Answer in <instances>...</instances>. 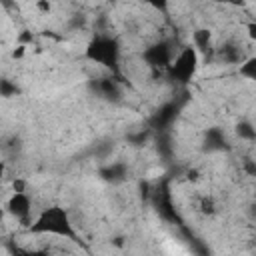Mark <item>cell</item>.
<instances>
[{
  "instance_id": "obj_1",
  "label": "cell",
  "mask_w": 256,
  "mask_h": 256,
  "mask_svg": "<svg viewBox=\"0 0 256 256\" xmlns=\"http://www.w3.org/2000/svg\"><path fill=\"white\" fill-rule=\"evenodd\" d=\"M30 234H52L62 236L68 240H76V228L70 222L68 212L62 206H48L44 208L28 226Z\"/></svg>"
},
{
  "instance_id": "obj_2",
  "label": "cell",
  "mask_w": 256,
  "mask_h": 256,
  "mask_svg": "<svg viewBox=\"0 0 256 256\" xmlns=\"http://www.w3.org/2000/svg\"><path fill=\"white\" fill-rule=\"evenodd\" d=\"M86 58L90 62H96L104 68H110V70H118V62H120V44L116 38L100 32L96 34L88 46H86Z\"/></svg>"
},
{
  "instance_id": "obj_3",
  "label": "cell",
  "mask_w": 256,
  "mask_h": 256,
  "mask_svg": "<svg viewBox=\"0 0 256 256\" xmlns=\"http://www.w3.org/2000/svg\"><path fill=\"white\" fill-rule=\"evenodd\" d=\"M198 52L196 48L190 44V46H184L172 60V64L168 66V74L172 80L180 82V84H188L192 80V76L196 74V68H198Z\"/></svg>"
},
{
  "instance_id": "obj_4",
  "label": "cell",
  "mask_w": 256,
  "mask_h": 256,
  "mask_svg": "<svg viewBox=\"0 0 256 256\" xmlns=\"http://www.w3.org/2000/svg\"><path fill=\"white\" fill-rule=\"evenodd\" d=\"M6 212L14 220L30 226L32 224L30 222V214H32V200H30V196L26 192H12V196L6 202Z\"/></svg>"
},
{
  "instance_id": "obj_5",
  "label": "cell",
  "mask_w": 256,
  "mask_h": 256,
  "mask_svg": "<svg viewBox=\"0 0 256 256\" xmlns=\"http://www.w3.org/2000/svg\"><path fill=\"white\" fill-rule=\"evenodd\" d=\"M144 60L148 66L152 68H166L172 64L174 60V54H172V48H170V42L162 40V42H156L152 46H148L144 50Z\"/></svg>"
},
{
  "instance_id": "obj_6",
  "label": "cell",
  "mask_w": 256,
  "mask_h": 256,
  "mask_svg": "<svg viewBox=\"0 0 256 256\" xmlns=\"http://www.w3.org/2000/svg\"><path fill=\"white\" fill-rule=\"evenodd\" d=\"M192 46L196 48V52L198 54H204V56H208V54H212V32L208 30V28H198V30H194L192 32Z\"/></svg>"
},
{
  "instance_id": "obj_7",
  "label": "cell",
  "mask_w": 256,
  "mask_h": 256,
  "mask_svg": "<svg viewBox=\"0 0 256 256\" xmlns=\"http://www.w3.org/2000/svg\"><path fill=\"white\" fill-rule=\"evenodd\" d=\"M96 90L106 100H120V96H122L120 86H118V82L114 78H102V80H98L96 82Z\"/></svg>"
},
{
  "instance_id": "obj_8",
  "label": "cell",
  "mask_w": 256,
  "mask_h": 256,
  "mask_svg": "<svg viewBox=\"0 0 256 256\" xmlns=\"http://www.w3.org/2000/svg\"><path fill=\"white\" fill-rule=\"evenodd\" d=\"M216 52H218V56H220L226 64H242V52H240V46L234 44V42L224 44V46L218 48Z\"/></svg>"
},
{
  "instance_id": "obj_9",
  "label": "cell",
  "mask_w": 256,
  "mask_h": 256,
  "mask_svg": "<svg viewBox=\"0 0 256 256\" xmlns=\"http://www.w3.org/2000/svg\"><path fill=\"white\" fill-rule=\"evenodd\" d=\"M100 176L108 182H122L126 178V166L122 162H114V164H108L106 168H102Z\"/></svg>"
},
{
  "instance_id": "obj_10",
  "label": "cell",
  "mask_w": 256,
  "mask_h": 256,
  "mask_svg": "<svg viewBox=\"0 0 256 256\" xmlns=\"http://www.w3.org/2000/svg\"><path fill=\"white\" fill-rule=\"evenodd\" d=\"M236 136L240 140H246V142H254L256 140V128L254 124H250L248 120H242L236 124Z\"/></svg>"
},
{
  "instance_id": "obj_11",
  "label": "cell",
  "mask_w": 256,
  "mask_h": 256,
  "mask_svg": "<svg viewBox=\"0 0 256 256\" xmlns=\"http://www.w3.org/2000/svg\"><path fill=\"white\" fill-rule=\"evenodd\" d=\"M238 74L248 78V80H252V82H256V56H250V58L242 60V64L238 68Z\"/></svg>"
},
{
  "instance_id": "obj_12",
  "label": "cell",
  "mask_w": 256,
  "mask_h": 256,
  "mask_svg": "<svg viewBox=\"0 0 256 256\" xmlns=\"http://www.w3.org/2000/svg\"><path fill=\"white\" fill-rule=\"evenodd\" d=\"M208 144H210V148H222V144H226V140H224V134L220 132V130H208Z\"/></svg>"
},
{
  "instance_id": "obj_13",
  "label": "cell",
  "mask_w": 256,
  "mask_h": 256,
  "mask_svg": "<svg viewBox=\"0 0 256 256\" xmlns=\"http://www.w3.org/2000/svg\"><path fill=\"white\" fill-rule=\"evenodd\" d=\"M0 94H2L4 98H10V96H16V94H18V88H16V84H12L8 78H2V80H0Z\"/></svg>"
},
{
  "instance_id": "obj_14",
  "label": "cell",
  "mask_w": 256,
  "mask_h": 256,
  "mask_svg": "<svg viewBox=\"0 0 256 256\" xmlns=\"http://www.w3.org/2000/svg\"><path fill=\"white\" fill-rule=\"evenodd\" d=\"M14 256H50L48 250H30V248H14Z\"/></svg>"
},
{
  "instance_id": "obj_15",
  "label": "cell",
  "mask_w": 256,
  "mask_h": 256,
  "mask_svg": "<svg viewBox=\"0 0 256 256\" xmlns=\"http://www.w3.org/2000/svg\"><path fill=\"white\" fill-rule=\"evenodd\" d=\"M198 206H200V212H202L204 216H212V214L216 212V204H214L212 198H202Z\"/></svg>"
},
{
  "instance_id": "obj_16",
  "label": "cell",
  "mask_w": 256,
  "mask_h": 256,
  "mask_svg": "<svg viewBox=\"0 0 256 256\" xmlns=\"http://www.w3.org/2000/svg\"><path fill=\"white\" fill-rule=\"evenodd\" d=\"M242 166H244V172H246L248 176H256V160L246 158V160L242 162Z\"/></svg>"
},
{
  "instance_id": "obj_17",
  "label": "cell",
  "mask_w": 256,
  "mask_h": 256,
  "mask_svg": "<svg viewBox=\"0 0 256 256\" xmlns=\"http://www.w3.org/2000/svg\"><path fill=\"white\" fill-rule=\"evenodd\" d=\"M244 28H246L248 38H250L252 42H256V20H248V22L244 24Z\"/></svg>"
},
{
  "instance_id": "obj_18",
  "label": "cell",
  "mask_w": 256,
  "mask_h": 256,
  "mask_svg": "<svg viewBox=\"0 0 256 256\" xmlns=\"http://www.w3.org/2000/svg\"><path fill=\"white\" fill-rule=\"evenodd\" d=\"M12 190H14V192H26V180L14 178V180H12Z\"/></svg>"
},
{
  "instance_id": "obj_19",
  "label": "cell",
  "mask_w": 256,
  "mask_h": 256,
  "mask_svg": "<svg viewBox=\"0 0 256 256\" xmlns=\"http://www.w3.org/2000/svg\"><path fill=\"white\" fill-rule=\"evenodd\" d=\"M34 8H36L38 12H42V14H50L52 4H50V2H36V4H34Z\"/></svg>"
},
{
  "instance_id": "obj_20",
  "label": "cell",
  "mask_w": 256,
  "mask_h": 256,
  "mask_svg": "<svg viewBox=\"0 0 256 256\" xmlns=\"http://www.w3.org/2000/svg\"><path fill=\"white\" fill-rule=\"evenodd\" d=\"M26 48H28V46H20V44H16V48L12 50V58H14V60H20V58L26 54Z\"/></svg>"
},
{
  "instance_id": "obj_21",
  "label": "cell",
  "mask_w": 256,
  "mask_h": 256,
  "mask_svg": "<svg viewBox=\"0 0 256 256\" xmlns=\"http://www.w3.org/2000/svg\"><path fill=\"white\" fill-rule=\"evenodd\" d=\"M248 214H250V218H252V220H256V200L248 206Z\"/></svg>"
},
{
  "instance_id": "obj_22",
  "label": "cell",
  "mask_w": 256,
  "mask_h": 256,
  "mask_svg": "<svg viewBox=\"0 0 256 256\" xmlns=\"http://www.w3.org/2000/svg\"><path fill=\"white\" fill-rule=\"evenodd\" d=\"M188 180L190 182H196L198 180V170H188Z\"/></svg>"
},
{
  "instance_id": "obj_23",
  "label": "cell",
  "mask_w": 256,
  "mask_h": 256,
  "mask_svg": "<svg viewBox=\"0 0 256 256\" xmlns=\"http://www.w3.org/2000/svg\"><path fill=\"white\" fill-rule=\"evenodd\" d=\"M254 200H256V192H254Z\"/></svg>"
}]
</instances>
